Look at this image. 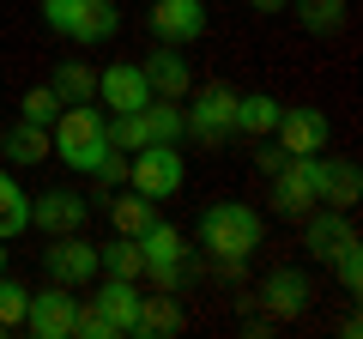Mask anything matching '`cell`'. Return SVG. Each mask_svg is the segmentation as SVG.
<instances>
[{
  "label": "cell",
  "mask_w": 363,
  "mask_h": 339,
  "mask_svg": "<svg viewBox=\"0 0 363 339\" xmlns=\"http://www.w3.org/2000/svg\"><path fill=\"white\" fill-rule=\"evenodd\" d=\"M73 339H121V333H116V321H109V315L85 297V303L73 309Z\"/></svg>",
  "instance_id": "27"
},
{
  "label": "cell",
  "mask_w": 363,
  "mask_h": 339,
  "mask_svg": "<svg viewBox=\"0 0 363 339\" xmlns=\"http://www.w3.org/2000/svg\"><path fill=\"white\" fill-rule=\"evenodd\" d=\"M43 267H49V279L55 285H91V279L104 273V255H97V243H85L79 230H67V236H55L49 248H43Z\"/></svg>",
  "instance_id": "7"
},
{
  "label": "cell",
  "mask_w": 363,
  "mask_h": 339,
  "mask_svg": "<svg viewBox=\"0 0 363 339\" xmlns=\"http://www.w3.org/2000/svg\"><path fill=\"white\" fill-rule=\"evenodd\" d=\"M291 13H297V25H303V30L327 37V30L345 25V0H291Z\"/></svg>",
  "instance_id": "25"
},
{
  "label": "cell",
  "mask_w": 363,
  "mask_h": 339,
  "mask_svg": "<svg viewBox=\"0 0 363 339\" xmlns=\"http://www.w3.org/2000/svg\"><path fill=\"white\" fill-rule=\"evenodd\" d=\"M55 116H61V97H55L49 85H30L25 104H18V121H37V128H49Z\"/></svg>",
  "instance_id": "29"
},
{
  "label": "cell",
  "mask_w": 363,
  "mask_h": 339,
  "mask_svg": "<svg viewBox=\"0 0 363 339\" xmlns=\"http://www.w3.org/2000/svg\"><path fill=\"white\" fill-rule=\"evenodd\" d=\"M97 104H109V116H128V109L152 104V85H145V67L140 61H116L97 73Z\"/></svg>",
  "instance_id": "9"
},
{
  "label": "cell",
  "mask_w": 363,
  "mask_h": 339,
  "mask_svg": "<svg viewBox=\"0 0 363 339\" xmlns=\"http://www.w3.org/2000/svg\"><path fill=\"white\" fill-rule=\"evenodd\" d=\"M182 104H188V109H182V140L224 145V133H230V109H236V91H230V85H194Z\"/></svg>",
  "instance_id": "5"
},
{
  "label": "cell",
  "mask_w": 363,
  "mask_h": 339,
  "mask_svg": "<svg viewBox=\"0 0 363 339\" xmlns=\"http://www.w3.org/2000/svg\"><path fill=\"white\" fill-rule=\"evenodd\" d=\"M97 255H104V273H116V279H140V243H133V236H116V243L109 248H97Z\"/></svg>",
  "instance_id": "26"
},
{
  "label": "cell",
  "mask_w": 363,
  "mask_h": 339,
  "mask_svg": "<svg viewBox=\"0 0 363 339\" xmlns=\"http://www.w3.org/2000/svg\"><path fill=\"white\" fill-rule=\"evenodd\" d=\"M25 309H30V285L0 273V327H25Z\"/></svg>",
  "instance_id": "28"
},
{
  "label": "cell",
  "mask_w": 363,
  "mask_h": 339,
  "mask_svg": "<svg viewBox=\"0 0 363 339\" xmlns=\"http://www.w3.org/2000/svg\"><path fill=\"white\" fill-rule=\"evenodd\" d=\"M140 333H145V339L182 333V297H176V291H157V297L140 303Z\"/></svg>",
  "instance_id": "21"
},
{
  "label": "cell",
  "mask_w": 363,
  "mask_h": 339,
  "mask_svg": "<svg viewBox=\"0 0 363 339\" xmlns=\"http://www.w3.org/2000/svg\"><path fill=\"white\" fill-rule=\"evenodd\" d=\"M49 91L61 97V104H91V97H97V67L61 61V67H55V79H49Z\"/></svg>",
  "instance_id": "22"
},
{
  "label": "cell",
  "mask_w": 363,
  "mask_h": 339,
  "mask_svg": "<svg viewBox=\"0 0 363 339\" xmlns=\"http://www.w3.org/2000/svg\"><path fill=\"white\" fill-rule=\"evenodd\" d=\"M345 243H357V230H351V212H339V206H327V212H315L309 218V230H303V248H309L315 261H333Z\"/></svg>",
  "instance_id": "17"
},
{
  "label": "cell",
  "mask_w": 363,
  "mask_h": 339,
  "mask_svg": "<svg viewBox=\"0 0 363 339\" xmlns=\"http://www.w3.org/2000/svg\"><path fill=\"white\" fill-rule=\"evenodd\" d=\"M333 267H339V285H345V291H363V248H357V243L339 248Z\"/></svg>",
  "instance_id": "30"
},
{
  "label": "cell",
  "mask_w": 363,
  "mask_h": 339,
  "mask_svg": "<svg viewBox=\"0 0 363 339\" xmlns=\"http://www.w3.org/2000/svg\"><path fill=\"white\" fill-rule=\"evenodd\" d=\"M109 152L116 145H109V116L104 109L97 104H61V116L49 121V157H61L67 170L91 176Z\"/></svg>",
  "instance_id": "1"
},
{
  "label": "cell",
  "mask_w": 363,
  "mask_h": 339,
  "mask_svg": "<svg viewBox=\"0 0 363 339\" xmlns=\"http://www.w3.org/2000/svg\"><path fill=\"white\" fill-rule=\"evenodd\" d=\"M248 6H255V13H285L291 0H248Z\"/></svg>",
  "instance_id": "32"
},
{
  "label": "cell",
  "mask_w": 363,
  "mask_h": 339,
  "mask_svg": "<svg viewBox=\"0 0 363 339\" xmlns=\"http://www.w3.org/2000/svg\"><path fill=\"white\" fill-rule=\"evenodd\" d=\"M0 157H6V170H30L49 157V128H37V121H13V128L0 133Z\"/></svg>",
  "instance_id": "18"
},
{
  "label": "cell",
  "mask_w": 363,
  "mask_h": 339,
  "mask_svg": "<svg viewBox=\"0 0 363 339\" xmlns=\"http://www.w3.org/2000/svg\"><path fill=\"white\" fill-rule=\"evenodd\" d=\"M145 85H152V97H169V104H182V97L194 91V67H188V55L176 49V43H157L152 55H145Z\"/></svg>",
  "instance_id": "13"
},
{
  "label": "cell",
  "mask_w": 363,
  "mask_h": 339,
  "mask_svg": "<svg viewBox=\"0 0 363 339\" xmlns=\"http://www.w3.org/2000/svg\"><path fill=\"white\" fill-rule=\"evenodd\" d=\"M43 25L73 43H109L121 30V13L109 0H43Z\"/></svg>",
  "instance_id": "3"
},
{
  "label": "cell",
  "mask_w": 363,
  "mask_h": 339,
  "mask_svg": "<svg viewBox=\"0 0 363 339\" xmlns=\"http://www.w3.org/2000/svg\"><path fill=\"white\" fill-rule=\"evenodd\" d=\"M0 273H6V243H0Z\"/></svg>",
  "instance_id": "33"
},
{
  "label": "cell",
  "mask_w": 363,
  "mask_h": 339,
  "mask_svg": "<svg viewBox=\"0 0 363 339\" xmlns=\"http://www.w3.org/2000/svg\"><path fill=\"white\" fill-rule=\"evenodd\" d=\"M73 309H79V297L67 285H43V291H30V309H25V327L37 339H73Z\"/></svg>",
  "instance_id": "8"
},
{
  "label": "cell",
  "mask_w": 363,
  "mask_h": 339,
  "mask_svg": "<svg viewBox=\"0 0 363 339\" xmlns=\"http://www.w3.org/2000/svg\"><path fill=\"white\" fill-rule=\"evenodd\" d=\"M260 243H267V218H260L248 200H212V206L200 212V248H206L212 261L242 267Z\"/></svg>",
  "instance_id": "2"
},
{
  "label": "cell",
  "mask_w": 363,
  "mask_h": 339,
  "mask_svg": "<svg viewBox=\"0 0 363 339\" xmlns=\"http://www.w3.org/2000/svg\"><path fill=\"white\" fill-rule=\"evenodd\" d=\"M30 230V194L13 182V170H0V243Z\"/></svg>",
  "instance_id": "20"
},
{
  "label": "cell",
  "mask_w": 363,
  "mask_h": 339,
  "mask_svg": "<svg viewBox=\"0 0 363 339\" xmlns=\"http://www.w3.org/2000/svg\"><path fill=\"white\" fill-rule=\"evenodd\" d=\"M128 182L145 200H176L182 182H188L182 145H140V152H128Z\"/></svg>",
  "instance_id": "4"
},
{
  "label": "cell",
  "mask_w": 363,
  "mask_h": 339,
  "mask_svg": "<svg viewBox=\"0 0 363 339\" xmlns=\"http://www.w3.org/2000/svg\"><path fill=\"white\" fill-rule=\"evenodd\" d=\"M109 218H116V236H140L145 224H157V200H145V194H116L109 200Z\"/></svg>",
  "instance_id": "23"
},
{
  "label": "cell",
  "mask_w": 363,
  "mask_h": 339,
  "mask_svg": "<svg viewBox=\"0 0 363 339\" xmlns=\"http://www.w3.org/2000/svg\"><path fill=\"white\" fill-rule=\"evenodd\" d=\"M85 212H91V200L79 194V188H49V194H37V200H30V224H37L43 236L85 230Z\"/></svg>",
  "instance_id": "11"
},
{
  "label": "cell",
  "mask_w": 363,
  "mask_h": 339,
  "mask_svg": "<svg viewBox=\"0 0 363 339\" xmlns=\"http://www.w3.org/2000/svg\"><path fill=\"white\" fill-rule=\"evenodd\" d=\"M272 133H279V152L285 157H321L327 140H333V121L315 104H291V109H279V128Z\"/></svg>",
  "instance_id": "6"
},
{
  "label": "cell",
  "mask_w": 363,
  "mask_h": 339,
  "mask_svg": "<svg viewBox=\"0 0 363 339\" xmlns=\"http://www.w3.org/2000/svg\"><path fill=\"white\" fill-rule=\"evenodd\" d=\"M140 116H145V133H152V145H182V104H169V97H152Z\"/></svg>",
  "instance_id": "24"
},
{
  "label": "cell",
  "mask_w": 363,
  "mask_h": 339,
  "mask_svg": "<svg viewBox=\"0 0 363 339\" xmlns=\"http://www.w3.org/2000/svg\"><path fill=\"white\" fill-rule=\"evenodd\" d=\"M279 128V97L267 91H236V109H230V133H242V140H267V133Z\"/></svg>",
  "instance_id": "19"
},
{
  "label": "cell",
  "mask_w": 363,
  "mask_h": 339,
  "mask_svg": "<svg viewBox=\"0 0 363 339\" xmlns=\"http://www.w3.org/2000/svg\"><path fill=\"white\" fill-rule=\"evenodd\" d=\"M91 303L116 321V333H140V303H145V297H140V279H116V273H109L104 291H97Z\"/></svg>",
  "instance_id": "16"
},
{
  "label": "cell",
  "mask_w": 363,
  "mask_h": 339,
  "mask_svg": "<svg viewBox=\"0 0 363 339\" xmlns=\"http://www.w3.org/2000/svg\"><path fill=\"white\" fill-rule=\"evenodd\" d=\"M357 194H363V176H357V164H351V157H327V152L315 157V200L351 212V206H357Z\"/></svg>",
  "instance_id": "15"
},
{
  "label": "cell",
  "mask_w": 363,
  "mask_h": 339,
  "mask_svg": "<svg viewBox=\"0 0 363 339\" xmlns=\"http://www.w3.org/2000/svg\"><path fill=\"white\" fill-rule=\"evenodd\" d=\"M152 30L157 43H176V49L200 43L206 37V0H152Z\"/></svg>",
  "instance_id": "10"
},
{
  "label": "cell",
  "mask_w": 363,
  "mask_h": 339,
  "mask_svg": "<svg viewBox=\"0 0 363 339\" xmlns=\"http://www.w3.org/2000/svg\"><path fill=\"white\" fill-rule=\"evenodd\" d=\"M91 176H97V182H104V188H121V182H128V152H109L104 164L91 170Z\"/></svg>",
  "instance_id": "31"
},
{
  "label": "cell",
  "mask_w": 363,
  "mask_h": 339,
  "mask_svg": "<svg viewBox=\"0 0 363 339\" xmlns=\"http://www.w3.org/2000/svg\"><path fill=\"white\" fill-rule=\"evenodd\" d=\"M260 303H267L272 321H297V315H309L315 285H309V273H297V267H279V273H267V285H260Z\"/></svg>",
  "instance_id": "14"
},
{
  "label": "cell",
  "mask_w": 363,
  "mask_h": 339,
  "mask_svg": "<svg viewBox=\"0 0 363 339\" xmlns=\"http://www.w3.org/2000/svg\"><path fill=\"white\" fill-rule=\"evenodd\" d=\"M272 206L279 218H303L315 206V157H285L272 170Z\"/></svg>",
  "instance_id": "12"
}]
</instances>
